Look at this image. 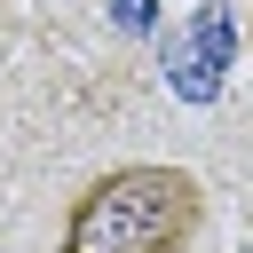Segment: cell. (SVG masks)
I'll use <instances>...</instances> for the list:
<instances>
[{"label":"cell","instance_id":"obj_1","mask_svg":"<svg viewBox=\"0 0 253 253\" xmlns=\"http://www.w3.org/2000/svg\"><path fill=\"white\" fill-rule=\"evenodd\" d=\"M206 221V182L190 166H111L63 213V253H190Z\"/></svg>","mask_w":253,"mask_h":253}]
</instances>
